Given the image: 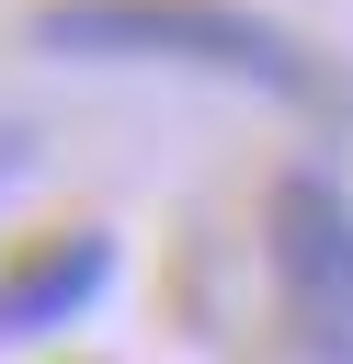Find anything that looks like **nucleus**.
Returning <instances> with one entry per match:
<instances>
[{"mask_svg":"<svg viewBox=\"0 0 353 364\" xmlns=\"http://www.w3.org/2000/svg\"><path fill=\"white\" fill-rule=\"evenodd\" d=\"M34 46L205 68V80H251V91H307V46L262 11H239V0H34Z\"/></svg>","mask_w":353,"mask_h":364,"instance_id":"f257e3e1","label":"nucleus"},{"mask_svg":"<svg viewBox=\"0 0 353 364\" xmlns=\"http://www.w3.org/2000/svg\"><path fill=\"white\" fill-rule=\"evenodd\" d=\"M262 262H273V296H285V341L307 364H353V193L330 171H273Z\"/></svg>","mask_w":353,"mask_h":364,"instance_id":"f03ea898","label":"nucleus"},{"mask_svg":"<svg viewBox=\"0 0 353 364\" xmlns=\"http://www.w3.org/2000/svg\"><path fill=\"white\" fill-rule=\"evenodd\" d=\"M102 284H114V239H102V228H57V239H34V250L0 273V341L68 330Z\"/></svg>","mask_w":353,"mask_h":364,"instance_id":"7ed1b4c3","label":"nucleus"},{"mask_svg":"<svg viewBox=\"0 0 353 364\" xmlns=\"http://www.w3.org/2000/svg\"><path fill=\"white\" fill-rule=\"evenodd\" d=\"M0 171H11V148H0Z\"/></svg>","mask_w":353,"mask_h":364,"instance_id":"20e7f679","label":"nucleus"}]
</instances>
